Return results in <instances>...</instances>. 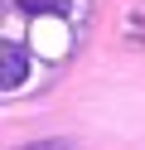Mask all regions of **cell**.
<instances>
[{"instance_id":"cell-1","label":"cell","mask_w":145,"mask_h":150,"mask_svg":"<svg viewBox=\"0 0 145 150\" xmlns=\"http://www.w3.org/2000/svg\"><path fill=\"white\" fill-rule=\"evenodd\" d=\"M24 82H29V49L24 44H5V53H0V87L19 92Z\"/></svg>"},{"instance_id":"cell-2","label":"cell","mask_w":145,"mask_h":150,"mask_svg":"<svg viewBox=\"0 0 145 150\" xmlns=\"http://www.w3.org/2000/svg\"><path fill=\"white\" fill-rule=\"evenodd\" d=\"M10 5L24 15H68L73 10V0H10Z\"/></svg>"},{"instance_id":"cell-3","label":"cell","mask_w":145,"mask_h":150,"mask_svg":"<svg viewBox=\"0 0 145 150\" xmlns=\"http://www.w3.org/2000/svg\"><path fill=\"white\" fill-rule=\"evenodd\" d=\"M15 150H77V145L63 140V136H48V140H24V145H15Z\"/></svg>"}]
</instances>
